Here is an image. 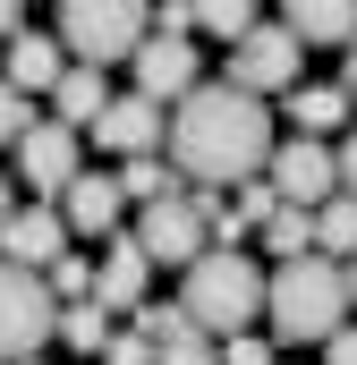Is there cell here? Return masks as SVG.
I'll use <instances>...</instances> for the list:
<instances>
[{"label": "cell", "instance_id": "6da1fadb", "mask_svg": "<svg viewBox=\"0 0 357 365\" xmlns=\"http://www.w3.org/2000/svg\"><path fill=\"white\" fill-rule=\"evenodd\" d=\"M272 162V110L264 93H238L230 77H204L171 102V170L196 187H238Z\"/></svg>", "mask_w": 357, "mask_h": 365}, {"label": "cell", "instance_id": "7a4b0ae2", "mask_svg": "<svg viewBox=\"0 0 357 365\" xmlns=\"http://www.w3.org/2000/svg\"><path fill=\"white\" fill-rule=\"evenodd\" d=\"M349 314V280L332 255H289L281 272L264 280V323L281 349H323Z\"/></svg>", "mask_w": 357, "mask_h": 365}, {"label": "cell", "instance_id": "3957f363", "mask_svg": "<svg viewBox=\"0 0 357 365\" xmlns=\"http://www.w3.org/2000/svg\"><path fill=\"white\" fill-rule=\"evenodd\" d=\"M178 306H187V323H196V331L230 340V331H247V323L264 314V272H256L238 247H213V255H196V264H187Z\"/></svg>", "mask_w": 357, "mask_h": 365}, {"label": "cell", "instance_id": "277c9868", "mask_svg": "<svg viewBox=\"0 0 357 365\" xmlns=\"http://www.w3.org/2000/svg\"><path fill=\"white\" fill-rule=\"evenodd\" d=\"M145 9H154V0H60V51H77L86 68L136 60V43H145Z\"/></svg>", "mask_w": 357, "mask_h": 365}, {"label": "cell", "instance_id": "5b68a950", "mask_svg": "<svg viewBox=\"0 0 357 365\" xmlns=\"http://www.w3.org/2000/svg\"><path fill=\"white\" fill-rule=\"evenodd\" d=\"M43 340H60V297L26 264H0V365H26Z\"/></svg>", "mask_w": 357, "mask_h": 365}, {"label": "cell", "instance_id": "8992f818", "mask_svg": "<svg viewBox=\"0 0 357 365\" xmlns=\"http://www.w3.org/2000/svg\"><path fill=\"white\" fill-rule=\"evenodd\" d=\"M230 86L238 93H289L298 86V34L289 26H247L230 43Z\"/></svg>", "mask_w": 357, "mask_h": 365}, {"label": "cell", "instance_id": "52a82bcc", "mask_svg": "<svg viewBox=\"0 0 357 365\" xmlns=\"http://www.w3.org/2000/svg\"><path fill=\"white\" fill-rule=\"evenodd\" d=\"M77 179V128L69 119H26L17 128V187L26 195H60Z\"/></svg>", "mask_w": 357, "mask_h": 365}, {"label": "cell", "instance_id": "ba28073f", "mask_svg": "<svg viewBox=\"0 0 357 365\" xmlns=\"http://www.w3.org/2000/svg\"><path fill=\"white\" fill-rule=\"evenodd\" d=\"M136 247H145L154 264H196V255H204V212L187 204V187H178V195H162V204H145Z\"/></svg>", "mask_w": 357, "mask_h": 365}, {"label": "cell", "instance_id": "9c48e42d", "mask_svg": "<svg viewBox=\"0 0 357 365\" xmlns=\"http://www.w3.org/2000/svg\"><path fill=\"white\" fill-rule=\"evenodd\" d=\"M187 86H204V60L187 34H145L136 43V93L145 102H178Z\"/></svg>", "mask_w": 357, "mask_h": 365}, {"label": "cell", "instance_id": "30bf717a", "mask_svg": "<svg viewBox=\"0 0 357 365\" xmlns=\"http://www.w3.org/2000/svg\"><path fill=\"white\" fill-rule=\"evenodd\" d=\"M272 187H281V204H323V195H341V162L315 145V136H298V145H281L272 153Z\"/></svg>", "mask_w": 357, "mask_h": 365}, {"label": "cell", "instance_id": "8fae6325", "mask_svg": "<svg viewBox=\"0 0 357 365\" xmlns=\"http://www.w3.org/2000/svg\"><path fill=\"white\" fill-rule=\"evenodd\" d=\"M0 255H9V264H26V272H43L51 255H69V221L34 195V204H17V212L0 221Z\"/></svg>", "mask_w": 357, "mask_h": 365}, {"label": "cell", "instance_id": "7c38bea8", "mask_svg": "<svg viewBox=\"0 0 357 365\" xmlns=\"http://www.w3.org/2000/svg\"><path fill=\"white\" fill-rule=\"evenodd\" d=\"M145 280H154V255H145L128 230H111V255L94 264V297H102L111 314H136V306H145Z\"/></svg>", "mask_w": 357, "mask_h": 365}, {"label": "cell", "instance_id": "4fadbf2b", "mask_svg": "<svg viewBox=\"0 0 357 365\" xmlns=\"http://www.w3.org/2000/svg\"><path fill=\"white\" fill-rule=\"evenodd\" d=\"M94 145H111V153H162V102H145V93H111L102 119H94Z\"/></svg>", "mask_w": 357, "mask_h": 365}, {"label": "cell", "instance_id": "5bb4252c", "mask_svg": "<svg viewBox=\"0 0 357 365\" xmlns=\"http://www.w3.org/2000/svg\"><path fill=\"white\" fill-rule=\"evenodd\" d=\"M119 204H128L119 179H86V170H77V179L60 187V221L86 230V238H111V230H119Z\"/></svg>", "mask_w": 357, "mask_h": 365}, {"label": "cell", "instance_id": "9a60e30c", "mask_svg": "<svg viewBox=\"0 0 357 365\" xmlns=\"http://www.w3.org/2000/svg\"><path fill=\"white\" fill-rule=\"evenodd\" d=\"M60 68H69V60H60V43L17 26V34H9V77H0V86H17V93H51V86H60Z\"/></svg>", "mask_w": 357, "mask_h": 365}, {"label": "cell", "instance_id": "2e32d148", "mask_svg": "<svg viewBox=\"0 0 357 365\" xmlns=\"http://www.w3.org/2000/svg\"><path fill=\"white\" fill-rule=\"evenodd\" d=\"M281 26L298 43H349L357 34V0H281Z\"/></svg>", "mask_w": 357, "mask_h": 365}, {"label": "cell", "instance_id": "e0dca14e", "mask_svg": "<svg viewBox=\"0 0 357 365\" xmlns=\"http://www.w3.org/2000/svg\"><path fill=\"white\" fill-rule=\"evenodd\" d=\"M111 331H119V323H111V306H102V297H69V306H60V340H69L77 357H102V340H111Z\"/></svg>", "mask_w": 357, "mask_h": 365}, {"label": "cell", "instance_id": "ac0fdd59", "mask_svg": "<svg viewBox=\"0 0 357 365\" xmlns=\"http://www.w3.org/2000/svg\"><path fill=\"white\" fill-rule=\"evenodd\" d=\"M256 230H264V247L281 264H289V255H315V212H306V204H272Z\"/></svg>", "mask_w": 357, "mask_h": 365}, {"label": "cell", "instance_id": "d6986e66", "mask_svg": "<svg viewBox=\"0 0 357 365\" xmlns=\"http://www.w3.org/2000/svg\"><path fill=\"white\" fill-rule=\"evenodd\" d=\"M51 102H60V119L69 128H86V119H102V68H60V86H51Z\"/></svg>", "mask_w": 357, "mask_h": 365}, {"label": "cell", "instance_id": "ffe728a7", "mask_svg": "<svg viewBox=\"0 0 357 365\" xmlns=\"http://www.w3.org/2000/svg\"><path fill=\"white\" fill-rule=\"evenodd\" d=\"M289 119H298L306 136H323V128L349 119V93H341V86H289Z\"/></svg>", "mask_w": 357, "mask_h": 365}, {"label": "cell", "instance_id": "44dd1931", "mask_svg": "<svg viewBox=\"0 0 357 365\" xmlns=\"http://www.w3.org/2000/svg\"><path fill=\"white\" fill-rule=\"evenodd\" d=\"M315 255H357V195L315 204Z\"/></svg>", "mask_w": 357, "mask_h": 365}, {"label": "cell", "instance_id": "7402d4cb", "mask_svg": "<svg viewBox=\"0 0 357 365\" xmlns=\"http://www.w3.org/2000/svg\"><path fill=\"white\" fill-rule=\"evenodd\" d=\"M119 195H145V204H162V195H178V170L162 162V153H119Z\"/></svg>", "mask_w": 357, "mask_h": 365}, {"label": "cell", "instance_id": "603a6c76", "mask_svg": "<svg viewBox=\"0 0 357 365\" xmlns=\"http://www.w3.org/2000/svg\"><path fill=\"white\" fill-rule=\"evenodd\" d=\"M187 9H196V26L221 34V43H238V34L256 26V0H187Z\"/></svg>", "mask_w": 357, "mask_h": 365}, {"label": "cell", "instance_id": "cb8c5ba5", "mask_svg": "<svg viewBox=\"0 0 357 365\" xmlns=\"http://www.w3.org/2000/svg\"><path fill=\"white\" fill-rule=\"evenodd\" d=\"M154 365H221V340H213V331H196V323H187V331H171V340H162V349H154Z\"/></svg>", "mask_w": 357, "mask_h": 365}, {"label": "cell", "instance_id": "d4e9b609", "mask_svg": "<svg viewBox=\"0 0 357 365\" xmlns=\"http://www.w3.org/2000/svg\"><path fill=\"white\" fill-rule=\"evenodd\" d=\"M43 272H51V297H94V264L86 255H51Z\"/></svg>", "mask_w": 357, "mask_h": 365}, {"label": "cell", "instance_id": "484cf974", "mask_svg": "<svg viewBox=\"0 0 357 365\" xmlns=\"http://www.w3.org/2000/svg\"><path fill=\"white\" fill-rule=\"evenodd\" d=\"M136 331H145V340L162 349L171 331H187V306H136Z\"/></svg>", "mask_w": 357, "mask_h": 365}, {"label": "cell", "instance_id": "4316f807", "mask_svg": "<svg viewBox=\"0 0 357 365\" xmlns=\"http://www.w3.org/2000/svg\"><path fill=\"white\" fill-rule=\"evenodd\" d=\"M102 365H154V340L145 331H111L102 340Z\"/></svg>", "mask_w": 357, "mask_h": 365}, {"label": "cell", "instance_id": "83f0119b", "mask_svg": "<svg viewBox=\"0 0 357 365\" xmlns=\"http://www.w3.org/2000/svg\"><path fill=\"white\" fill-rule=\"evenodd\" d=\"M272 204H281V187H272V179H247V187H238V204H230V212H238V221L256 230V221H264Z\"/></svg>", "mask_w": 357, "mask_h": 365}, {"label": "cell", "instance_id": "f1b7e54d", "mask_svg": "<svg viewBox=\"0 0 357 365\" xmlns=\"http://www.w3.org/2000/svg\"><path fill=\"white\" fill-rule=\"evenodd\" d=\"M221 365H272V340H256V331H230V340H221Z\"/></svg>", "mask_w": 357, "mask_h": 365}, {"label": "cell", "instance_id": "f546056e", "mask_svg": "<svg viewBox=\"0 0 357 365\" xmlns=\"http://www.w3.org/2000/svg\"><path fill=\"white\" fill-rule=\"evenodd\" d=\"M17 128H26V93L0 86V145H17Z\"/></svg>", "mask_w": 357, "mask_h": 365}, {"label": "cell", "instance_id": "4dcf8cb0", "mask_svg": "<svg viewBox=\"0 0 357 365\" xmlns=\"http://www.w3.org/2000/svg\"><path fill=\"white\" fill-rule=\"evenodd\" d=\"M323 365H357V331H349V323H341V331L323 340Z\"/></svg>", "mask_w": 357, "mask_h": 365}, {"label": "cell", "instance_id": "1f68e13d", "mask_svg": "<svg viewBox=\"0 0 357 365\" xmlns=\"http://www.w3.org/2000/svg\"><path fill=\"white\" fill-rule=\"evenodd\" d=\"M187 26H196V9H187V0H162V26H154V34H187Z\"/></svg>", "mask_w": 357, "mask_h": 365}, {"label": "cell", "instance_id": "d6a6232c", "mask_svg": "<svg viewBox=\"0 0 357 365\" xmlns=\"http://www.w3.org/2000/svg\"><path fill=\"white\" fill-rule=\"evenodd\" d=\"M332 162H341V195H357V136L341 145V153H332Z\"/></svg>", "mask_w": 357, "mask_h": 365}, {"label": "cell", "instance_id": "836d02e7", "mask_svg": "<svg viewBox=\"0 0 357 365\" xmlns=\"http://www.w3.org/2000/svg\"><path fill=\"white\" fill-rule=\"evenodd\" d=\"M17 17H26V0H0V34H17Z\"/></svg>", "mask_w": 357, "mask_h": 365}, {"label": "cell", "instance_id": "e575fe53", "mask_svg": "<svg viewBox=\"0 0 357 365\" xmlns=\"http://www.w3.org/2000/svg\"><path fill=\"white\" fill-rule=\"evenodd\" d=\"M349 43H357V34H349ZM341 93L357 102V51H349V68H341Z\"/></svg>", "mask_w": 357, "mask_h": 365}, {"label": "cell", "instance_id": "d590c367", "mask_svg": "<svg viewBox=\"0 0 357 365\" xmlns=\"http://www.w3.org/2000/svg\"><path fill=\"white\" fill-rule=\"evenodd\" d=\"M9 212H17V187H9V179H0V221H9Z\"/></svg>", "mask_w": 357, "mask_h": 365}, {"label": "cell", "instance_id": "8d00e7d4", "mask_svg": "<svg viewBox=\"0 0 357 365\" xmlns=\"http://www.w3.org/2000/svg\"><path fill=\"white\" fill-rule=\"evenodd\" d=\"M341 280H349V306H357V255H349V272H341Z\"/></svg>", "mask_w": 357, "mask_h": 365}, {"label": "cell", "instance_id": "74e56055", "mask_svg": "<svg viewBox=\"0 0 357 365\" xmlns=\"http://www.w3.org/2000/svg\"><path fill=\"white\" fill-rule=\"evenodd\" d=\"M26 365H34V357H26Z\"/></svg>", "mask_w": 357, "mask_h": 365}]
</instances>
